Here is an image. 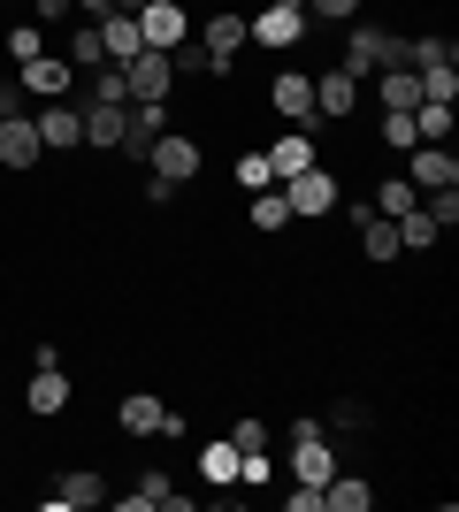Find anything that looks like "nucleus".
Here are the masks:
<instances>
[{
  "mask_svg": "<svg viewBox=\"0 0 459 512\" xmlns=\"http://www.w3.org/2000/svg\"><path fill=\"white\" fill-rule=\"evenodd\" d=\"M146 169L169 176V184H192V176L207 169V146H199L192 130H161V138L146 146Z\"/></svg>",
  "mask_w": 459,
  "mask_h": 512,
  "instance_id": "f03ea898",
  "label": "nucleus"
},
{
  "mask_svg": "<svg viewBox=\"0 0 459 512\" xmlns=\"http://www.w3.org/2000/svg\"><path fill=\"white\" fill-rule=\"evenodd\" d=\"M352 107H360V77H345V69L329 62L322 77H314V115H329V123H345Z\"/></svg>",
  "mask_w": 459,
  "mask_h": 512,
  "instance_id": "dca6fc26",
  "label": "nucleus"
},
{
  "mask_svg": "<svg viewBox=\"0 0 459 512\" xmlns=\"http://www.w3.org/2000/svg\"><path fill=\"white\" fill-rule=\"evenodd\" d=\"M276 482V459H268V444L261 451H238V490H268Z\"/></svg>",
  "mask_w": 459,
  "mask_h": 512,
  "instance_id": "473e14b6",
  "label": "nucleus"
},
{
  "mask_svg": "<svg viewBox=\"0 0 459 512\" xmlns=\"http://www.w3.org/2000/svg\"><path fill=\"white\" fill-rule=\"evenodd\" d=\"M245 46H253V39H245V16H238V8H215V16H207V31H199V54H207V69L222 77V69L238 62Z\"/></svg>",
  "mask_w": 459,
  "mask_h": 512,
  "instance_id": "423d86ee",
  "label": "nucleus"
},
{
  "mask_svg": "<svg viewBox=\"0 0 459 512\" xmlns=\"http://www.w3.org/2000/svg\"><path fill=\"white\" fill-rule=\"evenodd\" d=\"M337 69H345V77H375V69H383V31H375V23H352Z\"/></svg>",
  "mask_w": 459,
  "mask_h": 512,
  "instance_id": "a211bd4d",
  "label": "nucleus"
},
{
  "mask_svg": "<svg viewBox=\"0 0 459 512\" xmlns=\"http://www.w3.org/2000/svg\"><path fill=\"white\" fill-rule=\"evenodd\" d=\"M276 192H284L291 222H322V214H337V176H329L322 161H314V169H299V176H284Z\"/></svg>",
  "mask_w": 459,
  "mask_h": 512,
  "instance_id": "f257e3e1",
  "label": "nucleus"
},
{
  "mask_svg": "<svg viewBox=\"0 0 459 512\" xmlns=\"http://www.w3.org/2000/svg\"><path fill=\"white\" fill-rule=\"evenodd\" d=\"M138 192H146V207H169V199H176V184H169V176H153V169H146V184H138Z\"/></svg>",
  "mask_w": 459,
  "mask_h": 512,
  "instance_id": "ea45409f",
  "label": "nucleus"
},
{
  "mask_svg": "<svg viewBox=\"0 0 459 512\" xmlns=\"http://www.w3.org/2000/svg\"><path fill=\"white\" fill-rule=\"evenodd\" d=\"M199 474L215 482V490H238V444L215 436V444H199Z\"/></svg>",
  "mask_w": 459,
  "mask_h": 512,
  "instance_id": "b1692460",
  "label": "nucleus"
},
{
  "mask_svg": "<svg viewBox=\"0 0 459 512\" xmlns=\"http://www.w3.org/2000/svg\"><path fill=\"white\" fill-rule=\"evenodd\" d=\"M444 230H437V214L414 207V214H398V253H437Z\"/></svg>",
  "mask_w": 459,
  "mask_h": 512,
  "instance_id": "5701e85b",
  "label": "nucleus"
},
{
  "mask_svg": "<svg viewBox=\"0 0 459 512\" xmlns=\"http://www.w3.org/2000/svg\"><path fill=\"white\" fill-rule=\"evenodd\" d=\"M245 222H253V230H261V237H284V230H291V207H284V192H276V184H268V192H253V207H245Z\"/></svg>",
  "mask_w": 459,
  "mask_h": 512,
  "instance_id": "bb28decb",
  "label": "nucleus"
},
{
  "mask_svg": "<svg viewBox=\"0 0 459 512\" xmlns=\"http://www.w3.org/2000/svg\"><path fill=\"white\" fill-rule=\"evenodd\" d=\"M62 62L69 69H77V77H85V69H100V62H108V46H100V23H77V39H69V54H62Z\"/></svg>",
  "mask_w": 459,
  "mask_h": 512,
  "instance_id": "cd10ccee",
  "label": "nucleus"
},
{
  "mask_svg": "<svg viewBox=\"0 0 459 512\" xmlns=\"http://www.w3.org/2000/svg\"><path fill=\"white\" fill-rule=\"evenodd\" d=\"M92 23H100V46H108V62H131V54H138V16L108 8V16H92Z\"/></svg>",
  "mask_w": 459,
  "mask_h": 512,
  "instance_id": "4be33fe9",
  "label": "nucleus"
},
{
  "mask_svg": "<svg viewBox=\"0 0 459 512\" xmlns=\"http://www.w3.org/2000/svg\"><path fill=\"white\" fill-rule=\"evenodd\" d=\"M306 16H322V23H360V0H306Z\"/></svg>",
  "mask_w": 459,
  "mask_h": 512,
  "instance_id": "e433bc0d",
  "label": "nucleus"
},
{
  "mask_svg": "<svg viewBox=\"0 0 459 512\" xmlns=\"http://www.w3.org/2000/svg\"><path fill=\"white\" fill-rule=\"evenodd\" d=\"M115 8H123V16H138V8H146V0H115Z\"/></svg>",
  "mask_w": 459,
  "mask_h": 512,
  "instance_id": "c03bdc74",
  "label": "nucleus"
},
{
  "mask_svg": "<svg viewBox=\"0 0 459 512\" xmlns=\"http://www.w3.org/2000/svg\"><path fill=\"white\" fill-rule=\"evenodd\" d=\"M306 8H284V0H261V16H245V39L253 46H276V54H284V46H299L306 39Z\"/></svg>",
  "mask_w": 459,
  "mask_h": 512,
  "instance_id": "39448f33",
  "label": "nucleus"
},
{
  "mask_svg": "<svg viewBox=\"0 0 459 512\" xmlns=\"http://www.w3.org/2000/svg\"><path fill=\"white\" fill-rule=\"evenodd\" d=\"M284 8H306V0H284Z\"/></svg>",
  "mask_w": 459,
  "mask_h": 512,
  "instance_id": "a18cd8bd",
  "label": "nucleus"
},
{
  "mask_svg": "<svg viewBox=\"0 0 459 512\" xmlns=\"http://www.w3.org/2000/svg\"><path fill=\"white\" fill-rule=\"evenodd\" d=\"M375 100L391 115H414L421 107V69H375Z\"/></svg>",
  "mask_w": 459,
  "mask_h": 512,
  "instance_id": "aec40b11",
  "label": "nucleus"
},
{
  "mask_svg": "<svg viewBox=\"0 0 459 512\" xmlns=\"http://www.w3.org/2000/svg\"><path fill=\"white\" fill-rule=\"evenodd\" d=\"M123 115H131V107H108V100H77V123H85V146H92V153H115V146H123Z\"/></svg>",
  "mask_w": 459,
  "mask_h": 512,
  "instance_id": "f3484780",
  "label": "nucleus"
},
{
  "mask_svg": "<svg viewBox=\"0 0 459 512\" xmlns=\"http://www.w3.org/2000/svg\"><path fill=\"white\" fill-rule=\"evenodd\" d=\"M421 138H414V115H391L383 107V153H414Z\"/></svg>",
  "mask_w": 459,
  "mask_h": 512,
  "instance_id": "f704fd0d",
  "label": "nucleus"
},
{
  "mask_svg": "<svg viewBox=\"0 0 459 512\" xmlns=\"http://www.w3.org/2000/svg\"><path fill=\"white\" fill-rule=\"evenodd\" d=\"M161 497H169V474H138V490H123L115 505H123V512H153Z\"/></svg>",
  "mask_w": 459,
  "mask_h": 512,
  "instance_id": "72a5a7b5",
  "label": "nucleus"
},
{
  "mask_svg": "<svg viewBox=\"0 0 459 512\" xmlns=\"http://www.w3.org/2000/svg\"><path fill=\"white\" fill-rule=\"evenodd\" d=\"M230 444H238V451H261L268 428H261V421H230Z\"/></svg>",
  "mask_w": 459,
  "mask_h": 512,
  "instance_id": "58836bf2",
  "label": "nucleus"
},
{
  "mask_svg": "<svg viewBox=\"0 0 459 512\" xmlns=\"http://www.w3.org/2000/svg\"><path fill=\"white\" fill-rule=\"evenodd\" d=\"M39 54H46V23H31V16L8 23V62H39Z\"/></svg>",
  "mask_w": 459,
  "mask_h": 512,
  "instance_id": "7c9ffc66",
  "label": "nucleus"
},
{
  "mask_svg": "<svg viewBox=\"0 0 459 512\" xmlns=\"http://www.w3.org/2000/svg\"><path fill=\"white\" fill-rule=\"evenodd\" d=\"M284 444H291V474H299V482H329V474H337V444L322 436V421H291Z\"/></svg>",
  "mask_w": 459,
  "mask_h": 512,
  "instance_id": "7ed1b4c3",
  "label": "nucleus"
},
{
  "mask_svg": "<svg viewBox=\"0 0 459 512\" xmlns=\"http://www.w3.org/2000/svg\"><path fill=\"white\" fill-rule=\"evenodd\" d=\"M192 39V8L184 0H146L138 8V46H153V54H169V46Z\"/></svg>",
  "mask_w": 459,
  "mask_h": 512,
  "instance_id": "20e7f679",
  "label": "nucleus"
},
{
  "mask_svg": "<svg viewBox=\"0 0 459 512\" xmlns=\"http://www.w3.org/2000/svg\"><path fill=\"white\" fill-rule=\"evenodd\" d=\"M284 505H291V512H322V482H299V490H291Z\"/></svg>",
  "mask_w": 459,
  "mask_h": 512,
  "instance_id": "a19ab883",
  "label": "nucleus"
},
{
  "mask_svg": "<svg viewBox=\"0 0 459 512\" xmlns=\"http://www.w3.org/2000/svg\"><path fill=\"white\" fill-rule=\"evenodd\" d=\"M268 169H276V184H284V176H299V169H314V161H322V153H314V130H299V123H291L284 130V138H268Z\"/></svg>",
  "mask_w": 459,
  "mask_h": 512,
  "instance_id": "2eb2a0df",
  "label": "nucleus"
},
{
  "mask_svg": "<svg viewBox=\"0 0 459 512\" xmlns=\"http://www.w3.org/2000/svg\"><path fill=\"white\" fill-rule=\"evenodd\" d=\"M115 0H77V16H108Z\"/></svg>",
  "mask_w": 459,
  "mask_h": 512,
  "instance_id": "37998d69",
  "label": "nucleus"
},
{
  "mask_svg": "<svg viewBox=\"0 0 459 512\" xmlns=\"http://www.w3.org/2000/svg\"><path fill=\"white\" fill-rule=\"evenodd\" d=\"M0 115H23V85H8V77H0Z\"/></svg>",
  "mask_w": 459,
  "mask_h": 512,
  "instance_id": "79ce46f5",
  "label": "nucleus"
},
{
  "mask_svg": "<svg viewBox=\"0 0 459 512\" xmlns=\"http://www.w3.org/2000/svg\"><path fill=\"white\" fill-rule=\"evenodd\" d=\"M169 130V100H131V115H123V146L115 153H131V161H146V146Z\"/></svg>",
  "mask_w": 459,
  "mask_h": 512,
  "instance_id": "4468645a",
  "label": "nucleus"
},
{
  "mask_svg": "<svg viewBox=\"0 0 459 512\" xmlns=\"http://www.w3.org/2000/svg\"><path fill=\"white\" fill-rule=\"evenodd\" d=\"M238 184H245V199L276 184V169H268V153H238Z\"/></svg>",
  "mask_w": 459,
  "mask_h": 512,
  "instance_id": "c9c22d12",
  "label": "nucleus"
},
{
  "mask_svg": "<svg viewBox=\"0 0 459 512\" xmlns=\"http://www.w3.org/2000/svg\"><path fill=\"white\" fill-rule=\"evenodd\" d=\"M85 100L131 107V77H123V62H100V69H85Z\"/></svg>",
  "mask_w": 459,
  "mask_h": 512,
  "instance_id": "a878e982",
  "label": "nucleus"
},
{
  "mask_svg": "<svg viewBox=\"0 0 459 512\" xmlns=\"http://www.w3.org/2000/svg\"><path fill=\"white\" fill-rule=\"evenodd\" d=\"M414 138H421V146H444V138H452V107H444V100H421L414 107Z\"/></svg>",
  "mask_w": 459,
  "mask_h": 512,
  "instance_id": "c756f323",
  "label": "nucleus"
},
{
  "mask_svg": "<svg viewBox=\"0 0 459 512\" xmlns=\"http://www.w3.org/2000/svg\"><path fill=\"white\" fill-rule=\"evenodd\" d=\"M77 505H108V482L92 467H77V474H62L54 490H46V512H77Z\"/></svg>",
  "mask_w": 459,
  "mask_h": 512,
  "instance_id": "6ab92c4d",
  "label": "nucleus"
},
{
  "mask_svg": "<svg viewBox=\"0 0 459 512\" xmlns=\"http://www.w3.org/2000/svg\"><path fill=\"white\" fill-rule=\"evenodd\" d=\"M123 77H131V100H169L176 92V62L153 54V46H138L131 62H123Z\"/></svg>",
  "mask_w": 459,
  "mask_h": 512,
  "instance_id": "f8f14e48",
  "label": "nucleus"
},
{
  "mask_svg": "<svg viewBox=\"0 0 459 512\" xmlns=\"http://www.w3.org/2000/svg\"><path fill=\"white\" fill-rule=\"evenodd\" d=\"M16 85L31 92V100H69V92H77V69H69L62 54H39V62H16Z\"/></svg>",
  "mask_w": 459,
  "mask_h": 512,
  "instance_id": "9d476101",
  "label": "nucleus"
},
{
  "mask_svg": "<svg viewBox=\"0 0 459 512\" xmlns=\"http://www.w3.org/2000/svg\"><path fill=\"white\" fill-rule=\"evenodd\" d=\"M406 184H414V192H459V153L452 146H414Z\"/></svg>",
  "mask_w": 459,
  "mask_h": 512,
  "instance_id": "9b49d317",
  "label": "nucleus"
},
{
  "mask_svg": "<svg viewBox=\"0 0 459 512\" xmlns=\"http://www.w3.org/2000/svg\"><path fill=\"white\" fill-rule=\"evenodd\" d=\"M421 100H444V107H452L459 100V62H429V69H421Z\"/></svg>",
  "mask_w": 459,
  "mask_h": 512,
  "instance_id": "2f4dec72",
  "label": "nucleus"
},
{
  "mask_svg": "<svg viewBox=\"0 0 459 512\" xmlns=\"http://www.w3.org/2000/svg\"><path fill=\"white\" fill-rule=\"evenodd\" d=\"M39 161H46V146H39V130H31V115H0V169L31 176Z\"/></svg>",
  "mask_w": 459,
  "mask_h": 512,
  "instance_id": "1a4fd4ad",
  "label": "nucleus"
},
{
  "mask_svg": "<svg viewBox=\"0 0 459 512\" xmlns=\"http://www.w3.org/2000/svg\"><path fill=\"white\" fill-rule=\"evenodd\" d=\"M31 130H39L46 153H77V146H85V123H77V107H69V100H46L39 115H31Z\"/></svg>",
  "mask_w": 459,
  "mask_h": 512,
  "instance_id": "ddd939ff",
  "label": "nucleus"
},
{
  "mask_svg": "<svg viewBox=\"0 0 459 512\" xmlns=\"http://www.w3.org/2000/svg\"><path fill=\"white\" fill-rule=\"evenodd\" d=\"M77 16V0H31V23H69Z\"/></svg>",
  "mask_w": 459,
  "mask_h": 512,
  "instance_id": "4c0bfd02",
  "label": "nucleus"
},
{
  "mask_svg": "<svg viewBox=\"0 0 459 512\" xmlns=\"http://www.w3.org/2000/svg\"><path fill=\"white\" fill-rule=\"evenodd\" d=\"M368 207H375V214H391V222H398V214H414V207H421V192H414V184H406V176H383Z\"/></svg>",
  "mask_w": 459,
  "mask_h": 512,
  "instance_id": "c85d7f7f",
  "label": "nucleus"
},
{
  "mask_svg": "<svg viewBox=\"0 0 459 512\" xmlns=\"http://www.w3.org/2000/svg\"><path fill=\"white\" fill-rule=\"evenodd\" d=\"M268 107H276L284 123H299V130H322V115H314V77H306V69H276Z\"/></svg>",
  "mask_w": 459,
  "mask_h": 512,
  "instance_id": "0eeeda50",
  "label": "nucleus"
},
{
  "mask_svg": "<svg viewBox=\"0 0 459 512\" xmlns=\"http://www.w3.org/2000/svg\"><path fill=\"white\" fill-rule=\"evenodd\" d=\"M69 398H77V383H69V367H62V360L31 367V383H23V406L39 413V421H54V413H69Z\"/></svg>",
  "mask_w": 459,
  "mask_h": 512,
  "instance_id": "6e6552de",
  "label": "nucleus"
},
{
  "mask_svg": "<svg viewBox=\"0 0 459 512\" xmlns=\"http://www.w3.org/2000/svg\"><path fill=\"white\" fill-rule=\"evenodd\" d=\"M360 253H368L375 268H391V260H398V222H391V214H368V222H360Z\"/></svg>",
  "mask_w": 459,
  "mask_h": 512,
  "instance_id": "393cba45",
  "label": "nucleus"
},
{
  "mask_svg": "<svg viewBox=\"0 0 459 512\" xmlns=\"http://www.w3.org/2000/svg\"><path fill=\"white\" fill-rule=\"evenodd\" d=\"M161 398H153V390H131V398H123V406H115V428H123V436H161Z\"/></svg>",
  "mask_w": 459,
  "mask_h": 512,
  "instance_id": "412c9836",
  "label": "nucleus"
}]
</instances>
